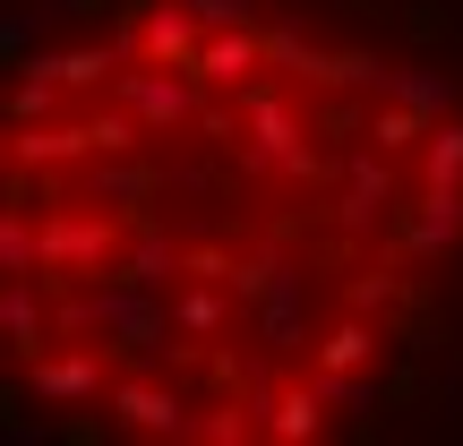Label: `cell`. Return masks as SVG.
<instances>
[{
  "label": "cell",
  "instance_id": "cell-16",
  "mask_svg": "<svg viewBox=\"0 0 463 446\" xmlns=\"http://www.w3.org/2000/svg\"><path fill=\"white\" fill-rule=\"evenodd\" d=\"M369 352H378V335H369V327H335L326 344H317V369H361Z\"/></svg>",
  "mask_w": 463,
  "mask_h": 446
},
{
  "label": "cell",
  "instance_id": "cell-12",
  "mask_svg": "<svg viewBox=\"0 0 463 446\" xmlns=\"http://www.w3.org/2000/svg\"><path fill=\"white\" fill-rule=\"evenodd\" d=\"M69 155H95V129H34V138H17V164H69Z\"/></svg>",
  "mask_w": 463,
  "mask_h": 446
},
{
  "label": "cell",
  "instance_id": "cell-19",
  "mask_svg": "<svg viewBox=\"0 0 463 446\" xmlns=\"http://www.w3.org/2000/svg\"><path fill=\"white\" fill-rule=\"evenodd\" d=\"M43 69H52L61 86H95L103 69H112V52H61V61H43Z\"/></svg>",
  "mask_w": 463,
  "mask_h": 446
},
{
  "label": "cell",
  "instance_id": "cell-15",
  "mask_svg": "<svg viewBox=\"0 0 463 446\" xmlns=\"http://www.w3.org/2000/svg\"><path fill=\"white\" fill-rule=\"evenodd\" d=\"M137 52H146V61H189V17L181 9H155L146 34H137Z\"/></svg>",
  "mask_w": 463,
  "mask_h": 446
},
{
  "label": "cell",
  "instance_id": "cell-18",
  "mask_svg": "<svg viewBox=\"0 0 463 446\" xmlns=\"http://www.w3.org/2000/svg\"><path fill=\"white\" fill-rule=\"evenodd\" d=\"M34 258H43V232H26V215H9V223H0V266H9V275H26Z\"/></svg>",
  "mask_w": 463,
  "mask_h": 446
},
{
  "label": "cell",
  "instance_id": "cell-14",
  "mask_svg": "<svg viewBox=\"0 0 463 446\" xmlns=\"http://www.w3.org/2000/svg\"><path fill=\"white\" fill-rule=\"evenodd\" d=\"M317 395H326V386H300V395H275V403H266V430H275V438H309V430H317Z\"/></svg>",
  "mask_w": 463,
  "mask_h": 446
},
{
  "label": "cell",
  "instance_id": "cell-2",
  "mask_svg": "<svg viewBox=\"0 0 463 446\" xmlns=\"http://www.w3.org/2000/svg\"><path fill=\"white\" fill-rule=\"evenodd\" d=\"M120 103H129V112L146 120L155 138L181 129V120L198 112V103H189V86H181V78H155V69H120Z\"/></svg>",
  "mask_w": 463,
  "mask_h": 446
},
{
  "label": "cell",
  "instance_id": "cell-3",
  "mask_svg": "<svg viewBox=\"0 0 463 446\" xmlns=\"http://www.w3.org/2000/svg\"><path fill=\"white\" fill-rule=\"evenodd\" d=\"M95 352H52V361L34 352V395H43V403H103V361H95Z\"/></svg>",
  "mask_w": 463,
  "mask_h": 446
},
{
  "label": "cell",
  "instance_id": "cell-4",
  "mask_svg": "<svg viewBox=\"0 0 463 446\" xmlns=\"http://www.w3.org/2000/svg\"><path fill=\"white\" fill-rule=\"evenodd\" d=\"M112 413L129 421V430H172V438H198L189 403H181V395H164V386H112Z\"/></svg>",
  "mask_w": 463,
  "mask_h": 446
},
{
  "label": "cell",
  "instance_id": "cell-22",
  "mask_svg": "<svg viewBox=\"0 0 463 446\" xmlns=\"http://www.w3.org/2000/svg\"><path fill=\"white\" fill-rule=\"evenodd\" d=\"M61 9H95V0H61Z\"/></svg>",
  "mask_w": 463,
  "mask_h": 446
},
{
  "label": "cell",
  "instance_id": "cell-5",
  "mask_svg": "<svg viewBox=\"0 0 463 446\" xmlns=\"http://www.w3.org/2000/svg\"><path fill=\"white\" fill-rule=\"evenodd\" d=\"M43 258L52 266H103L112 258V232H103L95 215H52L43 223Z\"/></svg>",
  "mask_w": 463,
  "mask_h": 446
},
{
  "label": "cell",
  "instance_id": "cell-10",
  "mask_svg": "<svg viewBox=\"0 0 463 446\" xmlns=\"http://www.w3.org/2000/svg\"><path fill=\"white\" fill-rule=\"evenodd\" d=\"M181 266H189L181 249H172L164 232H146V241H137L129 258H120V275H129V283H146V292H164V283H181Z\"/></svg>",
  "mask_w": 463,
  "mask_h": 446
},
{
  "label": "cell",
  "instance_id": "cell-1",
  "mask_svg": "<svg viewBox=\"0 0 463 446\" xmlns=\"http://www.w3.org/2000/svg\"><path fill=\"white\" fill-rule=\"evenodd\" d=\"M249 172H309V138H300L292 103L249 86Z\"/></svg>",
  "mask_w": 463,
  "mask_h": 446
},
{
  "label": "cell",
  "instance_id": "cell-13",
  "mask_svg": "<svg viewBox=\"0 0 463 446\" xmlns=\"http://www.w3.org/2000/svg\"><path fill=\"white\" fill-rule=\"evenodd\" d=\"M420 164H430L438 189L463 181V120H430V155H420Z\"/></svg>",
  "mask_w": 463,
  "mask_h": 446
},
{
  "label": "cell",
  "instance_id": "cell-11",
  "mask_svg": "<svg viewBox=\"0 0 463 446\" xmlns=\"http://www.w3.org/2000/svg\"><path fill=\"white\" fill-rule=\"evenodd\" d=\"M378 95H395V103H412V112H430V120H447V103H455V86H447V78H420V69H386V78H378Z\"/></svg>",
  "mask_w": 463,
  "mask_h": 446
},
{
  "label": "cell",
  "instance_id": "cell-20",
  "mask_svg": "<svg viewBox=\"0 0 463 446\" xmlns=\"http://www.w3.org/2000/svg\"><path fill=\"white\" fill-rule=\"evenodd\" d=\"M189 9H198L206 26H241V17H249V0H189Z\"/></svg>",
  "mask_w": 463,
  "mask_h": 446
},
{
  "label": "cell",
  "instance_id": "cell-9",
  "mask_svg": "<svg viewBox=\"0 0 463 446\" xmlns=\"http://www.w3.org/2000/svg\"><path fill=\"white\" fill-rule=\"evenodd\" d=\"M0 318H9V344L26 352V361H34V352H52V318H43V300L26 292V275H9V300H0Z\"/></svg>",
  "mask_w": 463,
  "mask_h": 446
},
{
  "label": "cell",
  "instance_id": "cell-6",
  "mask_svg": "<svg viewBox=\"0 0 463 446\" xmlns=\"http://www.w3.org/2000/svg\"><path fill=\"white\" fill-rule=\"evenodd\" d=\"M266 61H275V52H266L258 34H215V43L198 52V78H206V86H249Z\"/></svg>",
  "mask_w": 463,
  "mask_h": 446
},
{
  "label": "cell",
  "instance_id": "cell-8",
  "mask_svg": "<svg viewBox=\"0 0 463 446\" xmlns=\"http://www.w3.org/2000/svg\"><path fill=\"white\" fill-rule=\"evenodd\" d=\"M455 232H463V198L430 181V198H420V215H412V232H403V249H412V258H438Z\"/></svg>",
  "mask_w": 463,
  "mask_h": 446
},
{
  "label": "cell",
  "instance_id": "cell-7",
  "mask_svg": "<svg viewBox=\"0 0 463 446\" xmlns=\"http://www.w3.org/2000/svg\"><path fill=\"white\" fill-rule=\"evenodd\" d=\"M386 198H395V172H386V147L378 155H352V198H344V223L352 232H369L386 215Z\"/></svg>",
  "mask_w": 463,
  "mask_h": 446
},
{
  "label": "cell",
  "instance_id": "cell-17",
  "mask_svg": "<svg viewBox=\"0 0 463 446\" xmlns=\"http://www.w3.org/2000/svg\"><path fill=\"white\" fill-rule=\"evenodd\" d=\"M420 120H430V112H412V103H386V112L369 120V138H378V147L395 155V147H412V138H430V129H420Z\"/></svg>",
  "mask_w": 463,
  "mask_h": 446
},
{
  "label": "cell",
  "instance_id": "cell-21",
  "mask_svg": "<svg viewBox=\"0 0 463 446\" xmlns=\"http://www.w3.org/2000/svg\"><path fill=\"white\" fill-rule=\"evenodd\" d=\"M181 327H189V335H215V300L189 292V300H181Z\"/></svg>",
  "mask_w": 463,
  "mask_h": 446
}]
</instances>
